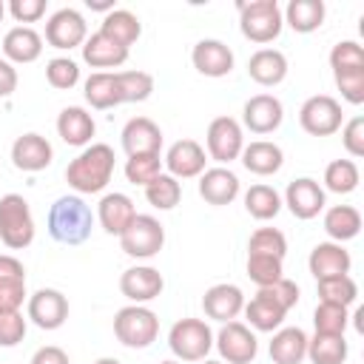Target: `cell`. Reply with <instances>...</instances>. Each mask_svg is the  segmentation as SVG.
Wrapping results in <instances>:
<instances>
[{"instance_id": "8992f818", "label": "cell", "mask_w": 364, "mask_h": 364, "mask_svg": "<svg viewBox=\"0 0 364 364\" xmlns=\"http://www.w3.org/2000/svg\"><path fill=\"white\" fill-rule=\"evenodd\" d=\"M168 347L176 355V361H205V355L213 347V330L202 318H179L168 330Z\"/></svg>"}, {"instance_id": "db71d44e", "label": "cell", "mask_w": 364, "mask_h": 364, "mask_svg": "<svg viewBox=\"0 0 364 364\" xmlns=\"http://www.w3.org/2000/svg\"><path fill=\"white\" fill-rule=\"evenodd\" d=\"M28 364H71V361H68V353H65L63 347L46 344V347H40V350L31 355Z\"/></svg>"}, {"instance_id": "d4e9b609", "label": "cell", "mask_w": 364, "mask_h": 364, "mask_svg": "<svg viewBox=\"0 0 364 364\" xmlns=\"http://www.w3.org/2000/svg\"><path fill=\"white\" fill-rule=\"evenodd\" d=\"M43 54V37L31 26H14L3 37V60L14 63H34Z\"/></svg>"}, {"instance_id": "f6af8a7d", "label": "cell", "mask_w": 364, "mask_h": 364, "mask_svg": "<svg viewBox=\"0 0 364 364\" xmlns=\"http://www.w3.org/2000/svg\"><path fill=\"white\" fill-rule=\"evenodd\" d=\"M46 80H48L51 88L68 91L80 82V65L71 57H54V60L46 63Z\"/></svg>"}, {"instance_id": "7402d4cb", "label": "cell", "mask_w": 364, "mask_h": 364, "mask_svg": "<svg viewBox=\"0 0 364 364\" xmlns=\"http://www.w3.org/2000/svg\"><path fill=\"white\" fill-rule=\"evenodd\" d=\"M307 267H310V273H313L316 282H318V279L347 276L350 267H353V259H350V250H344L338 242H318V245L310 250Z\"/></svg>"}, {"instance_id": "cb8c5ba5", "label": "cell", "mask_w": 364, "mask_h": 364, "mask_svg": "<svg viewBox=\"0 0 364 364\" xmlns=\"http://www.w3.org/2000/svg\"><path fill=\"white\" fill-rule=\"evenodd\" d=\"M134 216H136V208H134L131 196L117 193V191L105 193L97 205V219H100L102 230L111 233V236H122V230L134 222Z\"/></svg>"}, {"instance_id": "d6986e66", "label": "cell", "mask_w": 364, "mask_h": 364, "mask_svg": "<svg viewBox=\"0 0 364 364\" xmlns=\"http://www.w3.org/2000/svg\"><path fill=\"white\" fill-rule=\"evenodd\" d=\"M202 310H205L208 318L228 324V321H233L245 310V293L236 284H228V282L213 284L202 296Z\"/></svg>"}, {"instance_id": "e575fe53", "label": "cell", "mask_w": 364, "mask_h": 364, "mask_svg": "<svg viewBox=\"0 0 364 364\" xmlns=\"http://www.w3.org/2000/svg\"><path fill=\"white\" fill-rule=\"evenodd\" d=\"M347 353H350V347H347L344 336L316 333L313 338H307V358H310V364H344Z\"/></svg>"}, {"instance_id": "30bf717a", "label": "cell", "mask_w": 364, "mask_h": 364, "mask_svg": "<svg viewBox=\"0 0 364 364\" xmlns=\"http://www.w3.org/2000/svg\"><path fill=\"white\" fill-rule=\"evenodd\" d=\"M205 145H208V156L216 159L219 165H228V162L239 159V154L245 148L242 125L233 117H216V119H210L208 134H205Z\"/></svg>"}, {"instance_id": "7bdbcfd3", "label": "cell", "mask_w": 364, "mask_h": 364, "mask_svg": "<svg viewBox=\"0 0 364 364\" xmlns=\"http://www.w3.org/2000/svg\"><path fill=\"white\" fill-rule=\"evenodd\" d=\"M313 324H316V333L344 336V330H347V324H350V313H347V307L318 301V307H316V313H313Z\"/></svg>"}, {"instance_id": "ffe728a7", "label": "cell", "mask_w": 364, "mask_h": 364, "mask_svg": "<svg viewBox=\"0 0 364 364\" xmlns=\"http://www.w3.org/2000/svg\"><path fill=\"white\" fill-rule=\"evenodd\" d=\"M119 136H122V148H125L128 156L159 154L162 151V131L148 117H131Z\"/></svg>"}, {"instance_id": "f5cc1de1", "label": "cell", "mask_w": 364, "mask_h": 364, "mask_svg": "<svg viewBox=\"0 0 364 364\" xmlns=\"http://www.w3.org/2000/svg\"><path fill=\"white\" fill-rule=\"evenodd\" d=\"M6 11L17 23H37L46 14V0H11L6 6Z\"/></svg>"}, {"instance_id": "1f68e13d", "label": "cell", "mask_w": 364, "mask_h": 364, "mask_svg": "<svg viewBox=\"0 0 364 364\" xmlns=\"http://www.w3.org/2000/svg\"><path fill=\"white\" fill-rule=\"evenodd\" d=\"M82 94H85V102L91 108H114L119 105V91H117V71H94L85 85H82Z\"/></svg>"}, {"instance_id": "5bb4252c", "label": "cell", "mask_w": 364, "mask_h": 364, "mask_svg": "<svg viewBox=\"0 0 364 364\" xmlns=\"http://www.w3.org/2000/svg\"><path fill=\"white\" fill-rule=\"evenodd\" d=\"M165 287V279L156 267L151 264H134L119 276V290L131 304H145L154 301Z\"/></svg>"}, {"instance_id": "6da1fadb", "label": "cell", "mask_w": 364, "mask_h": 364, "mask_svg": "<svg viewBox=\"0 0 364 364\" xmlns=\"http://www.w3.org/2000/svg\"><path fill=\"white\" fill-rule=\"evenodd\" d=\"M114 176V148L105 142L85 145L65 168V182L77 193H100Z\"/></svg>"}, {"instance_id": "f1b7e54d", "label": "cell", "mask_w": 364, "mask_h": 364, "mask_svg": "<svg viewBox=\"0 0 364 364\" xmlns=\"http://www.w3.org/2000/svg\"><path fill=\"white\" fill-rule=\"evenodd\" d=\"M273 364H301L307 358V333L301 327H279L270 341Z\"/></svg>"}, {"instance_id": "6f0895ef", "label": "cell", "mask_w": 364, "mask_h": 364, "mask_svg": "<svg viewBox=\"0 0 364 364\" xmlns=\"http://www.w3.org/2000/svg\"><path fill=\"white\" fill-rule=\"evenodd\" d=\"M85 6L91 9V11H114V0H85Z\"/></svg>"}, {"instance_id": "7a4b0ae2", "label": "cell", "mask_w": 364, "mask_h": 364, "mask_svg": "<svg viewBox=\"0 0 364 364\" xmlns=\"http://www.w3.org/2000/svg\"><path fill=\"white\" fill-rule=\"evenodd\" d=\"M46 228H48V236L60 245H82L88 242L91 236V228H94V213L91 208L85 205L82 196H60L51 208H48V216H46Z\"/></svg>"}, {"instance_id": "ab89813d", "label": "cell", "mask_w": 364, "mask_h": 364, "mask_svg": "<svg viewBox=\"0 0 364 364\" xmlns=\"http://www.w3.org/2000/svg\"><path fill=\"white\" fill-rule=\"evenodd\" d=\"M119 102H142L154 91V77L148 71H117Z\"/></svg>"}, {"instance_id": "d590c367", "label": "cell", "mask_w": 364, "mask_h": 364, "mask_svg": "<svg viewBox=\"0 0 364 364\" xmlns=\"http://www.w3.org/2000/svg\"><path fill=\"white\" fill-rule=\"evenodd\" d=\"M245 210L259 222L276 219L279 210H282V196L270 185H250L247 193H245Z\"/></svg>"}, {"instance_id": "60d3db41", "label": "cell", "mask_w": 364, "mask_h": 364, "mask_svg": "<svg viewBox=\"0 0 364 364\" xmlns=\"http://www.w3.org/2000/svg\"><path fill=\"white\" fill-rule=\"evenodd\" d=\"M247 276L256 287H267V284L284 279V259L247 253Z\"/></svg>"}, {"instance_id": "8fae6325", "label": "cell", "mask_w": 364, "mask_h": 364, "mask_svg": "<svg viewBox=\"0 0 364 364\" xmlns=\"http://www.w3.org/2000/svg\"><path fill=\"white\" fill-rule=\"evenodd\" d=\"M88 37V26H85V17L77 11V9H60L48 17L46 23V43L51 48H60V51H71V48H82Z\"/></svg>"}, {"instance_id": "4fadbf2b", "label": "cell", "mask_w": 364, "mask_h": 364, "mask_svg": "<svg viewBox=\"0 0 364 364\" xmlns=\"http://www.w3.org/2000/svg\"><path fill=\"white\" fill-rule=\"evenodd\" d=\"M28 318L40 330H57L68 318V299L54 287H40L28 296Z\"/></svg>"}, {"instance_id": "b9f144b4", "label": "cell", "mask_w": 364, "mask_h": 364, "mask_svg": "<svg viewBox=\"0 0 364 364\" xmlns=\"http://www.w3.org/2000/svg\"><path fill=\"white\" fill-rule=\"evenodd\" d=\"M247 253L284 259L287 256V239L279 228H259V230H253V236L247 242Z\"/></svg>"}, {"instance_id": "2e32d148", "label": "cell", "mask_w": 364, "mask_h": 364, "mask_svg": "<svg viewBox=\"0 0 364 364\" xmlns=\"http://www.w3.org/2000/svg\"><path fill=\"white\" fill-rule=\"evenodd\" d=\"M54 159V148L51 142L43 136V134H23L14 139L11 145V162L17 171H26V173H37V171H46Z\"/></svg>"}, {"instance_id": "7c38bea8", "label": "cell", "mask_w": 364, "mask_h": 364, "mask_svg": "<svg viewBox=\"0 0 364 364\" xmlns=\"http://www.w3.org/2000/svg\"><path fill=\"white\" fill-rule=\"evenodd\" d=\"M282 205H287V210H290L296 219H301V222L316 219V216L324 210V205H327L324 188H321L316 179H310V176H299V179H293V182L287 185Z\"/></svg>"}, {"instance_id": "484cf974", "label": "cell", "mask_w": 364, "mask_h": 364, "mask_svg": "<svg viewBox=\"0 0 364 364\" xmlns=\"http://www.w3.org/2000/svg\"><path fill=\"white\" fill-rule=\"evenodd\" d=\"M245 171L256 173V176H273L276 171H282L284 165V154L276 142H267V139H253L250 145L242 148L239 154Z\"/></svg>"}, {"instance_id": "f546056e", "label": "cell", "mask_w": 364, "mask_h": 364, "mask_svg": "<svg viewBox=\"0 0 364 364\" xmlns=\"http://www.w3.org/2000/svg\"><path fill=\"white\" fill-rule=\"evenodd\" d=\"M324 0H290L287 9L282 11L284 23L296 31V34H310L324 23Z\"/></svg>"}, {"instance_id": "277c9868", "label": "cell", "mask_w": 364, "mask_h": 364, "mask_svg": "<svg viewBox=\"0 0 364 364\" xmlns=\"http://www.w3.org/2000/svg\"><path fill=\"white\" fill-rule=\"evenodd\" d=\"M239 9V28L250 43H273L282 34L284 17L276 0H250V3H236Z\"/></svg>"}, {"instance_id": "d6a6232c", "label": "cell", "mask_w": 364, "mask_h": 364, "mask_svg": "<svg viewBox=\"0 0 364 364\" xmlns=\"http://www.w3.org/2000/svg\"><path fill=\"white\" fill-rule=\"evenodd\" d=\"M324 230L333 242H350L358 236L361 230V213L353 208V205H333L327 213H324Z\"/></svg>"}, {"instance_id": "74e56055", "label": "cell", "mask_w": 364, "mask_h": 364, "mask_svg": "<svg viewBox=\"0 0 364 364\" xmlns=\"http://www.w3.org/2000/svg\"><path fill=\"white\" fill-rule=\"evenodd\" d=\"M316 284H318V301L350 307L358 299V284L350 273L347 276H333V279H318Z\"/></svg>"}, {"instance_id": "6125c7cd", "label": "cell", "mask_w": 364, "mask_h": 364, "mask_svg": "<svg viewBox=\"0 0 364 364\" xmlns=\"http://www.w3.org/2000/svg\"><path fill=\"white\" fill-rule=\"evenodd\" d=\"M202 364H225V361H202Z\"/></svg>"}, {"instance_id": "9c48e42d", "label": "cell", "mask_w": 364, "mask_h": 364, "mask_svg": "<svg viewBox=\"0 0 364 364\" xmlns=\"http://www.w3.org/2000/svg\"><path fill=\"white\" fill-rule=\"evenodd\" d=\"M213 344H216L222 361H228V364H250L259 353L256 333L242 321L222 324V330L213 336Z\"/></svg>"}, {"instance_id": "5b68a950", "label": "cell", "mask_w": 364, "mask_h": 364, "mask_svg": "<svg viewBox=\"0 0 364 364\" xmlns=\"http://www.w3.org/2000/svg\"><path fill=\"white\" fill-rule=\"evenodd\" d=\"M0 242L11 250H23L34 242V216L20 193L0 196Z\"/></svg>"}, {"instance_id": "ac0fdd59", "label": "cell", "mask_w": 364, "mask_h": 364, "mask_svg": "<svg viewBox=\"0 0 364 364\" xmlns=\"http://www.w3.org/2000/svg\"><path fill=\"white\" fill-rule=\"evenodd\" d=\"M191 63L199 74L205 77H228L233 71V51L230 46H225L222 40H213V37H205L193 46L191 51Z\"/></svg>"}, {"instance_id": "ee69618b", "label": "cell", "mask_w": 364, "mask_h": 364, "mask_svg": "<svg viewBox=\"0 0 364 364\" xmlns=\"http://www.w3.org/2000/svg\"><path fill=\"white\" fill-rule=\"evenodd\" d=\"M162 173V159L159 154H139V156H128L125 162V176L131 185H151L156 176Z\"/></svg>"}, {"instance_id": "e0dca14e", "label": "cell", "mask_w": 364, "mask_h": 364, "mask_svg": "<svg viewBox=\"0 0 364 364\" xmlns=\"http://www.w3.org/2000/svg\"><path fill=\"white\" fill-rule=\"evenodd\" d=\"M208 154L196 139H176L165 154V168L173 179H193L205 171Z\"/></svg>"}, {"instance_id": "4316f807", "label": "cell", "mask_w": 364, "mask_h": 364, "mask_svg": "<svg viewBox=\"0 0 364 364\" xmlns=\"http://www.w3.org/2000/svg\"><path fill=\"white\" fill-rule=\"evenodd\" d=\"M82 60L91 68H119L128 60V48L114 43L111 37H105L102 31H94L91 37H85L82 43Z\"/></svg>"}, {"instance_id": "680465c9", "label": "cell", "mask_w": 364, "mask_h": 364, "mask_svg": "<svg viewBox=\"0 0 364 364\" xmlns=\"http://www.w3.org/2000/svg\"><path fill=\"white\" fill-rule=\"evenodd\" d=\"M94 364H122L119 358H111V355H105V358H97Z\"/></svg>"}, {"instance_id": "8d00e7d4", "label": "cell", "mask_w": 364, "mask_h": 364, "mask_svg": "<svg viewBox=\"0 0 364 364\" xmlns=\"http://www.w3.org/2000/svg\"><path fill=\"white\" fill-rule=\"evenodd\" d=\"M361 182V173H358V165L353 159H333L327 168H324V188L344 196V193H353Z\"/></svg>"}, {"instance_id": "f35d334b", "label": "cell", "mask_w": 364, "mask_h": 364, "mask_svg": "<svg viewBox=\"0 0 364 364\" xmlns=\"http://www.w3.org/2000/svg\"><path fill=\"white\" fill-rule=\"evenodd\" d=\"M145 199H148V205L156 208V210H171V208H176L179 199H182V185H179V179H173L171 173H159L151 185H145Z\"/></svg>"}, {"instance_id": "bcb514c9", "label": "cell", "mask_w": 364, "mask_h": 364, "mask_svg": "<svg viewBox=\"0 0 364 364\" xmlns=\"http://www.w3.org/2000/svg\"><path fill=\"white\" fill-rule=\"evenodd\" d=\"M333 80H336L341 97L350 105H361L364 102V68H341V71H333Z\"/></svg>"}, {"instance_id": "94428289", "label": "cell", "mask_w": 364, "mask_h": 364, "mask_svg": "<svg viewBox=\"0 0 364 364\" xmlns=\"http://www.w3.org/2000/svg\"><path fill=\"white\" fill-rule=\"evenodd\" d=\"M159 364H182V361H173V358H168V361H159Z\"/></svg>"}, {"instance_id": "7dc6e473", "label": "cell", "mask_w": 364, "mask_h": 364, "mask_svg": "<svg viewBox=\"0 0 364 364\" xmlns=\"http://www.w3.org/2000/svg\"><path fill=\"white\" fill-rule=\"evenodd\" d=\"M330 68L341 71V68H364V48L355 40H341L333 46L330 51Z\"/></svg>"}, {"instance_id": "91938a15", "label": "cell", "mask_w": 364, "mask_h": 364, "mask_svg": "<svg viewBox=\"0 0 364 364\" xmlns=\"http://www.w3.org/2000/svg\"><path fill=\"white\" fill-rule=\"evenodd\" d=\"M3 17H6V3L0 0V23H3Z\"/></svg>"}, {"instance_id": "4dcf8cb0", "label": "cell", "mask_w": 364, "mask_h": 364, "mask_svg": "<svg viewBox=\"0 0 364 364\" xmlns=\"http://www.w3.org/2000/svg\"><path fill=\"white\" fill-rule=\"evenodd\" d=\"M100 31H102L105 37H111L114 43L131 48V46L139 40V34H142V23H139V17H136L134 11H128V9H114V11H108V14L102 17Z\"/></svg>"}, {"instance_id": "836d02e7", "label": "cell", "mask_w": 364, "mask_h": 364, "mask_svg": "<svg viewBox=\"0 0 364 364\" xmlns=\"http://www.w3.org/2000/svg\"><path fill=\"white\" fill-rule=\"evenodd\" d=\"M284 316H287V310H282L279 304H273V301L264 299L262 293H256V296L245 304V318H247L250 327L259 330V333H273V330H279L282 321H284Z\"/></svg>"}, {"instance_id": "9f6ffc18", "label": "cell", "mask_w": 364, "mask_h": 364, "mask_svg": "<svg viewBox=\"0 0 364 364\" xmlns=\"http://www.w3.org/2000/svg\"><path fill=\"white\" fill-rule=\"evenodd\" d=\"M0 279H26V267L17 256L3 253L0 256Z\"/></svg>"}, {"instance_id": "83f0119b", "label": "cell", "mask_w": 364, "mask_h": 364, "mask_svg": "<svg viewBox=\"0 0 364 364\" xmlns=\"http://www.w3.org/2000/svg\"><path fill=\"white\" fill-rule=\"evenodd\" d=\"M247 74L253 82H259L264 88L279 85L287 77V57L279 48H259L247 60Z\"/></svg>"}, {"instance_id": "3957f363", "label": "cell", "mask_w": 364, "mask_h": 364, "mask_svg": "<svg viewBox=\"0 0 364 364\" xmlns=\"http://www.w3.org/2000/svg\"><path fill=\"white\" fill-rule=\"evenodd\" d=\"M114 336L131 350H145L159 336V318L145 304H128L114 316Z\"/></svg>"}, {"instance_id": "52a82bcc", "label": "cell", "mask_w": 364, "mask_h": 364, "mask_svg": "<svg viewBox=\"0 0 364 364\" xmlns=\"http://www.w3.org/2000/svg\"><path fill=\"white\" fill-rule=\"evenodd\" d=\"M162 245H165V228L151 213H136L134 222L119 236V247L131 259H151L162 250Z\"/></svg>"}, {"instance_id": "44dd1931", "label": "cell", "mask_w": 364, "mask_h": 364, "mask_svg": "<svg viewBox=\"0 0 364 364\" xmlns=\"http://www.w3.org/2000/svg\"><path fill=\"white\" fill-rule=\"evenodd\" d=\"M199 196L208 202V205H230L236 196H239V176L219 165V168H205L199 173Z\"/></svg>"}, {"instance_id": "603a6c76", "label": "cell", "mask_w": 364, "mask_h": 364, "mask_svg": "<svg viewBox=\"0 0 364 364\" xmlns=\"http://www.w3.org/2000/svg\"><path fill=\"white\" fill-rule=\"evenodd\" d=\"M97 125H94V117L82 108V105H68L60 111L57 117V134L65 145L71 148H85L91 145V136H94Z\"/></svg>"}, {"instance_id": "f907efd6", "label": "cell", "mask_w": 364, "mask_h": 364, "mask_svg": "<svg viewBox=\"0 0 364 364\" xmlns=\"http://www.w3.org/2000/svg\"><path fill=\"white\" fill-rule=\"evenodd\" d=\"M341 145L347 148L350 156L355 159L364 156V117H353L350 122L341 125Z\"/></svg>"}, {"instance_id": "9a60e30c", "label": "cell", "mask_w": 364, "mask_h": 364, "mask_svg": "<svg viewBox=\"0 0 364 364\" xmlns=\"http://www.w3.org/2000/svg\"><path fill=\"white\" fill-rule=\"evenodd\" d=\"M284 119V105L273 94H256L242 108V122L253 134H273Z\"/></svg>"}, {"instance_id": "11a10c76", "label": "cell", "mask_w": 364, "mask_h": 364, "mask_svg": "<svg viewBox=\"0 0 364 364\" xmlns=\"http://www.w3.org/2000/svg\"><path fill=\"white\" fill-rule=\"evenodd\" d=\"M17 88V68L0 57V97H11Z\"/></svg>"}, {"instance_id": "c3c4849f", "label": "cell", "mask_w": 364, "mask_h": 364, "mask_svg": "<svg viewBox=\"0 0 364 364\" xmlns=\"http://www.w3.org/2000/svg\"><path fill=\"white\" fill-rule=\"evenodd\" d=\"M26 327L20 310H0V347H17L26 338Z\"/></svg>"}, {"instance_id": "816d5d0a", "label": "cell", "mask_w": 364, "mask_h": 364, "mask_svg": "<svg viewBox=\"0 0 364 364\" xmlns=\"http://www.w3.org/2000/svg\"><path fill=\"white\" fill-rule=\"evenodd\" d=\"M26 296V279H0V310H20Z\"/></svg>"}, {"instance_id": "681fc988", "label": "cell", "mask_w": 364, "mask_h": 364, "mask_svg": "<svg viewBox=\"0 0 364 364\" xmlns=\"http://www.w3.org/2000/svg\"><path fill=\"white\" fill-rule=\"evenodd\" d=\"M259 293L264 299H270L273 304H279L282 310H290L299 301V284L290 282V279H279V282H273L267 287H259Z\"/></svg>"}, {"instance_id": "ba28073f", "label": "cell", "mask_w": 364, "mask_h": 364, "mask_svg": "<svg viewBox=\"0 0 364 364\" xmlns=\"http://www.w3.org/2000/svg\"><path fill=\"white\" fill-rule=\"evenodd\" d=\"M341 102L330 94H316L307 97L299 108V125L310 134V136H330L341 128Z\"/></svg>"}]
</instances>
